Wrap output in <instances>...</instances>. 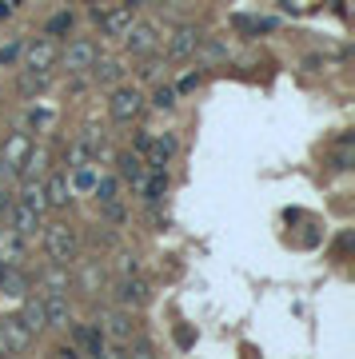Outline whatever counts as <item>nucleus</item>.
Instances as JSON below:
<instances>
[{
    "label": "nucleus",
    "instance_id": "obj_1",
    "mask_svg": "<svg viewBox=\"0 0 355 359\" xmlns=\"http://www.w3.org/2000/svg\"><path fill=\"white\" fill-rule=\"evenodd\" d=\"M44 247H49L52 263H72L80 256V231L68 228V224H49L44 231Z\"/></svg>",
    "mask_w": 355,
    "mask_h": 359
},
{
    "label": "nucleus",
    "instance_id": "obj_2",
    "mask_svg": "<svg viewBox=\"0 0 355 359\" xmlns=\"http://www.w3.org/2000/svg\"><path fill=\"white\" fill-rule=\"evenodd\" d=\"M20 56H24V68L52 72V64L60 60V49H56V40H52V36H36L33 44H24V49H20Z\"/></svg>",
    "mask_w": 355,
    "mask_h": 359
},
{
    "label": "nucleus",
    "instance_id": "obj_3",
    "mask_svg": "<svg viewBox=\"0 0 355 359\" xmlns=\"http://www.w3.org/2000/svg\"><path fill=\"white\" fill-rule=\"evenodd\" d=\"M0 347H4V356H24L33 347V331L20 324V315L0 319Z\"/></svg>",
    "mask_w": 355,
    "mask_h": 359
},
{
    "label": "nucleus",
    "instance_id": "obj_4",
    "mask_svg": "<svg viewBox=\"0 0 355 359\" xmlns=\"http://www.w3.org/2000/svg\"><path fill=\"white\" fill-rule=\"evenodd\" d=\"M108 112H112L116 124H132L136 116L144 112V96L136 88H116L112 100H108Z\"/></svg>",
    "mask_w": 355,
    "mask_h": 359
},
{
    "label": "nucleus",
    "instance_id": "obj_5",
    "mask_svg": "<svg viewBox=\"0 0 355 359\" xmlns=\"http://www.w3.org/2000/svg\"><path fill=\"white\" fill-rule=\"evenodd\" d=\"M100 60V49L92 44V40H72L64 52H60V64L72 72V76H80V72H88V68Z\"/></svg>",
    "mask_w": 355,
    "mask_h": 359
},
{
    "label": "nucleus",
    "instance_id": "obj_6",
    "mask_svg": "<svg viewBox=\"0 0 355 359\" xmlns=\"http://www.w3.org/2000/svg\"><path fill=\"white\" fill-rule=\"evenodd\" d=\"M72 351H76V356H104V327L100 324H76L72 327Z\"/></svg>",
    "mask_w": 355,
    "mask_h": 359
},
{
    "label": "nucleus",
    "instance_id": "obj_7",
    "mask_svg": "<svg viewBox=\"0 0 355 359\" xmlns=\"http://www.w3.org/2000/svg\"><path fill=\"white\" fill-rule=\"evenodd\" d=\"M176 148H180V140L172 136V132H164V136H152V140H148V148L140 152V156H144L148 168H168L172 156H176Z\"/></svg>",
    "mask_w": 355,
    "mask_h": 359
},
{
    "label": "nucleus",
    "instance_id": "obj_8",
    "mask_svg": "<svg viewBox=\"0 0 355 359\" xmlns=\"http://www.w3.org/2000/svg\"><path fill=\"white\" fill-rule=\"evenodd\" d=\"M124 44H128V52H136V56H140V52H152L156 49V44H160V28H156V24H136V20H132L128 24V33H124Z\"/></svg>",
    "mask_w": 355,
    "mask_h": 359
},
{
    "label": "nucleus",
    "instance_id": "obj_9",
    "mask_svg": "<svg viewBox=\"0 0 355 359\" xmlns=\"http://www.w3.org/2000/svg\"><path fill=\"white\" fill-rule=\"evenodd\" d=\"M92 17L104 24V36H124V33H128V24L136 20V4L128 0V4H120V8H112V12H100V8H96Z\"/></svg>",
    "mask_w": 355,
    "mask_h": 359
},
{
    "label": "nucleus",
    "instance_id": "obj_10",
    "mask_svg": "<svg viewBox=\"0 0 355 359\" xmlns=\"http://www.w3.org/2000/svg\"><path fill=\"white\" fill-rule=\"evenodd\" d=\"M36 152V140L33 132H12L8 136V144H4V160L12 164L17 172H24V164H28V156Z\"/></svg>",
    "mask_w": 355,
    "mask_h": 359
},
{
    "label": "nucleus",
    "instance_id": "obj_11",
    "mask_svg": "<svg viewBox=\"0 0 355 359\" xmlns=\"http://www.w3.org/2000/svg\"><path fill=\"white\" fill-rule=\"evenodd\" d=\"M148 299H152V288H148V279H140L136 272L120 279V304H124V308H144Z\"/></svg>",
    "mask_w": 355,
    "mask_h": 359
},
{
    "label": "nucleus",
    "instance_id": "obj_12",
    "mask_svg": "<svg viewBox=\"0 0 355 359\" xmlns=\"http://www.w3.org/2000/svg\"><path fill=\"white\" fill-rule=\"evenodd\" d=\"M8 228L20 231V236L28 240V236L40 228V212H36V208H28L24 200H17V204H12V212H8Z\"/></svg>",
    "mask_w": 355,
    "mask_h": 359
},
{
    "label": "nucleus",
    "instance_id": "obj_13",
    "mask_svg": "<svg viewBox=\"0 0 355 359\" xmlns=\"http://www.w3.org/2000/svg\"><path fill=\"white\" fill-rule=\"evenodd\" d=\"M24 256H28L24 236L12 228H0V263H24Z\"/></svg>",
    "mask_w": 355,
    "mask_h": 359
},
{
    "label": "nucleus",
    "instance_id": "obj_14",
    "mask_svg": "<svg viewBox=\"0 0 355 359\" xmlns=\"http://www.w3.org/2000/svg\"><path fill=\"white\" fill-rule=\"evenodd\" d=\"M136 192L144 196V204H160V200H164V192H168V172H164V168H148Z\"/></svg>",
    "mask_w": 355,
    "mask_h": 359
},
{
    "label": "nucleus",
    "instance_id": "obj_15",
    "mask_svg": "<svg viewBox=\"0 0 355 359\" xmlns=\"http://www.w3.org/2000/svg\"><path fill=\"white\" fill-rule=\"evenodd\" d=\"M20 324L28 327L33 335L49 331V319H44V295H24V311H20Z\"/></svg>",
    "mask_w": 355,
    "mask_h": 359
},
{
    "label": "nucleus",
    "instance_id": "obj_16",
    "mask_svg": "<svg viewBox=\"0 0 355 359\" xmlns=\"http://www.w3.org/2000/svg\"><path fill=\"white\" fill-rule=\"evenodd\" d=\"M200 44H204V36L196 33V28H180V33L172 36V44H168V56H172V60H188L192 52H200Z\"/></svg>",
    "mask_w": 355,
    "mask_h": 359
},
{
    "label": "nucleus",
    "instance_id": "obj_17",
    "mask_svg": "<svg viewBox=\"0 0 355 359\" xmlns=\"http://www.w3.org/2000/svg\"><path fill=\"white\" fill-rule=\"evenodd\" d=\"M0 292L4 295H28V276L20 272V263H0Z\"/></svg>",
    "mask_w": 355,
    "mask_h": 359
},
{
    "label": "nucleus",
    "instance_id": "obj_18",
    "mask_svg": "<svg viewBox=\"0 0 355 359\" xmlns=\"http://www.w3.org/2000/svg\"><path fill=\"white\" fill-rule=\"evenodd\" d=\"M44 200H49V208H68V200H72V184H68L64 172H52L49 184H44Z\"/></svg>",
    "mask_w": 355,
    "mask_h": 359
},
{
    "label": "nucleus",
    "instance_id": "obj_19",
    "mask_svg": "<svg viewBox=\"0 0 355 359\" xmlns=\"http://www.w3.org/2000/svg\"><path fill=\"white\" fill-rule=\"evenodd\" d=\"M52 84V72H40V68H24V76H20V96L36 100L44 88Z\"/></svg>",
    "mask_w": 355,
    "mask_h": 359
},
{
    "label": "nucleus",
    "instance_id": "obj_20",
    "mask_svg": "<svg viewBox=\"0 0 355 359\" xmlns=\"http://www.w3.org/2000/svg\"><path fill=\"white\" fill-rule=\"evenodd\" d=\"M40 283H44V295H64L68 283H72V276H68V263H52L49 272L40 276Z\"/></svg>",
    "mask_w": 355,
    "mask_h": 359
},
{
    "label": "nucleus",
    "instance_id": "obj_21",
    "mask_svg": "<svg viewBox=\"0 0 355 359\" xmlns=\"http://www.w3.org/2000/svg\"><path fill=\"white\" fill-rule=\"evenodd\" d=\"M144 172H148V164H144L140 152H124V156H120V180H128L132 188H140Z\"/></svg>",
    "mask_w": 355,
    "mask_h": 359
},
{
    "label": "nucleus",
    "instance_id": "obj_22",
    "mask_svg": "<svg viewBox=\"0 0 355 359\" xmlns=\"http://www.w3.org/2000/svg\"><path fill=\"white\" fill-rule=\"evenodd\" d=\"M44 319H49V327H68L72 311H68L64 295H44Z\"/></svg>",
    "mask_w": 355,
    "mask_h": 359
},
{
    "label": "nucleus",
    "instance_id": "obj_23",
    "mask_svg": "<svg viewBox=\"0 0 355 359\" xmlns=\"http://www.w3.org/2000/svg\"><path fill=\"white\" fill-rule=\"evenodd\" d=\"M232 28L243 36H259V33H275V20L268 17H232Z\"/></svg>",
    "mask_w": 355,
    "mask_h": 359
},
{
    "label": "nucleus",
    "instance_id": "obj_24",
    "mask_svg": "<svg viewBox=\"0 0 355 359\" xmlns=\"http://www.w3.org/2000/svg\"><path fill=\"white\" fill-rule=\"evenodd\" d=\"M92 192H96L100 204H116V200H120V180H116V176H96Z\"/></svg>",
    "mask_w": 355,
    "mask_h": 359
},
{
    "label": "nucleus",
    "instance_id": "obj_25",
    "mask_svg": "<svg viewBox=\"0 0 355 359\" xmlns=\"http://www.w3.org/2000/svg\"><path fill=\"white\" fill-rule=\"evenodd\" d=\"M88 72H96V84H116L120 76H124L120 60H96V64L88 68Z\"/></svg>",
    "mask_w": 355,
    "mask_h": 359
},
{
    "label": "nucleus",
    "instance_id": "obj_26",
    "mask_svg": "<svg viewBox=\"0 0 355 359\" xmlns=\"http://www.w3.org/2000/svg\"><path fill=\"white\" fill-rule=\"evenodd\" d=\"M68 184H72V192H92V184H96V172H92V168H84V164H76Z\"/></svg>",
    "mask_w": 355,
    "mask_h": 359
},
{
    "label": "nucleus",
    "instance_id": "obj_27",
    "mask_svg": "<svg viewBox=\"0 0 355 359\" xmlns=\"http://www.w3.org/2000/svg\"><path fill=\"white\" fill-rule=\"evenodd\" d=\"M24 204H28V208H36V212L44 216V208H49V200H44V188H36V184H28V188H24Z\"/></svg>",
    "mask_w": 355,
    "mask_h": 359
},
{
    "label": "nucleus",
    "instance_id": "obj_28",
    "mask_svg": "<svg viewBox=\"0 0 355 359\" xmlns=\"http://www.w3.org/2000/svg\"><path fill=\"white\" fill-rule=\"evenodd\" d=\"M108 331H112L116 340H132V324H128V315H108Z\"/></svg>",
    "mask_w": 355,
    "mask_h": 359
},
{
    "label": "nucleus",
    "instance_id": "obj_29",
    "mask_svg": "<svg viewBox=\"0 0 355 359\" xmlns=\"http://www.w3.org/2000/svg\"><path fill=\"white\" fill-rule=\"evenodd\" d=\"M176 104V88L172 84H160L156 92H152V108H172Z\"/></svg>",
    "mask_w": 355,
    "mask_h": 359
},
{
    "label": "nucleus",
    "instance_id": "obj_30",
    "mask_svg": "<svg viewBox=\"0 0 355 359\" xmlns=\"http://www.w3.org/2000/svg\"><path fill=\"white\" fill-rule=\"evenodd\" d=\"M20 40H8V44H0V68H8V64H17L20 60Z\"/></svg>",
    "mask_w": 355,
    "mask_h": 359
},
{
    "label": "nucleus",
    "instance_id": "obj_31",
    "mask_svg": "<svg viewBox=\"0 0 355 359\" xmlns=\"http://www.w3.org/2000/svg\"><path fill=\"white\" fill-rule=\"evenodd\" d=\"M68 28H72V12H60V17H52V20H49V36L68 33Z\"/></svg>",
    "mask_w": 355,
    "mask_h": 359
},
{
    "label": "nucleus",
    "instance_id": "obj_32",
    "mask_svg": "<svg viewBox=\"0 0 355 359\" xmlns=\"http://www.w3.org/2000/svg\"><path fill=\"white\" fill-rule=\"evenodd\" d=\"M49 124H52V112H36V108L28 112V128L40 132V128H49Z\"/></svg>",
    "mask_w": 355,
    "mask_h": 359
},
{
    "label": "nucleus",
    "instance_id": "obj_33",
    "mask_svg": "<svg viewBox=\"0 0 355 359\" xmlns=\"http://www.w3.org/2000/svg\"><path fill=\"white\" fill-rule=\"evenodd\" d=\"M200 80H204L200 72H188V76H184V80L176 84V96H180V92H192V88H200Z\"/></svg>",
    "mask_w": 355,
    "mask_h": 359
},
{
    "label": "nucleus",
    "instance_id": "obj_34",
    "mask_svg": "<svg viewBox=\"0 0 355 359\" xmlns=\"http://www.w3.org/2000/svg\"><path fill=\"white\" fill-rule=\"evenodd\" d=\"M12 204H17V196H8V192L0 188V220H8V212H12Z\"/></svg>",
    "mask_w": 355,
    "mask_h": 359
},
{
    "label": "nucleus",
    "instance_id": "obj_35",
    "mask_svg": "<svg viewBox=\"0 0 355 359\" xmlns=\"http://www.w3.org/2000/svg\"><path fill=\"white\" fill-rule=\"evenodd\" d=\"M12 176H17V168H12V164L0 156V180H12Z\"/></svg>",
    "mask_w": 355,
    "mask_h": 359
},
{
    "label": "nucleus",
    "instance_id": "obj_36",
    "mask_svg": "<svg viewBox=\"0 0 355 359\" xmlns=\"http://www.w3.org/2000/svg\"><path fill=\"white\" fill-rule=\"evenodd\" d=\"M12 8H17L12 0H0V20H4V17H12Z\"/></svg>",
    "mask_w": 355,
    "mask_h": 359
}]
</instances>
